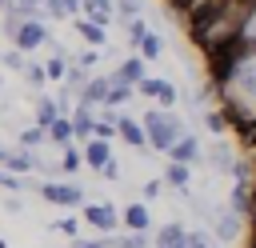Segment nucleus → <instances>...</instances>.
I'll list each match as a JSON object with an SVG mask.
<instances>
[{
	"label": "nucleus",
	"mask_w": 256,
	"mask_h": 248,
	"mask_svg": "<svg viewBox=\"0 0 256 248\" xmlns=\"http://www.w3.org/2000/svg\"><path fill=\"white\" fill-rule=\"evenodd\" d=\"M144 132H148V144H156V148H164V152H172V144L184 140L180 120H176L172 112H160V108H152V112L144 116Z\"/></svg>",
	"instance_id": "1"
},
{
	"label": "nucleus",
	"mask_w": 256,
	"mask_h": 248,
	"mask_svg": "<svg viewBox=\"0 0 256 248\" xmlns=\"http://www.w3.org/2000/svg\"><path fill=\"white\" fill-rule=\"evenodd\" d=\"M8 36L16 40V52H28V48H40V44L48 40V28H44L40 20H24V24L8 20Z\"/></svg>",
	"instance_id": "2"
},
{
	"label": "nucleus",
	"mask_w": 256,
	"mask_h": 248,
	"mask_svg": "<svg viewBox=\"0 0 256 248\" xmlns=\"http://www.w3.org/2000/svg\"><path fill=\"white\" fill-rule=\"evenodd\" d=\"M40 196H44L48 204H60V208L84 204V192H80L76 184H56V180H44V184H40Z\"/></svg>",
	"instance_id": "3"
},
{
	"label": "nucleus",
	"mask_w": 256,
	"mask_h": 248,
	"mask_svg": "<svg viewBox=\"0 0 256 248\" xmlns=\"http://www.w3.org/2000/svg\"><path fill=\"white\" fill-rule=\"evenodd\" d=\"M84 220H88L92 228H100V232H112V228L120 224V212H116L112 204H84Z\"/></svg>",
	"instance_id": "4"
},
{
	"label": "nucleus",
	"mask_w": 256,
	"mask_h": 248,
	"mask_svg": "<svg viewBox=\"0 0 256 248\" xmlns=\"http://www.w3.org/2000/svg\"><path fill=\"white\" fill-rule=\"evenodd\" d=\"M108 92H112V76H96V80H88L84 92H76V96H80L84 108H96V104H108Z\"/></svg>",
	"instance_id": "5"
},
{
	"label": "nucleus",
	"mask_w": 256,
	"mask_h": 248,
	"mask_svg": "<svg viewBox=\"0 0 256 248\" xmlns=\"http://www.w3.org/2000/svg\"><path fill=\"white\" fill-rule=\"evenodd\" d=\"M136 92H144V96L160 100L164 108H172V104H176V84H172V80H156V76H148V80H144Z\"/></svg>",
	"instance_id": "6"
},
{
	"label": "nucleus",
	"mask_w": 256,
	"mask_h": 248,
	"mask_svg": "<svg viewBox=\"0 0 256 248\" xmlns=\"http://www.w3.org/2000/svg\"><path fill=\"white\" fill-rule=\"evenodd\" d=\"M72 136H76V140H84V144H88V140H96V116H92V108H84V104H80V108L72 112Z\"/></svg>",
	"instance_id": "7"
},
{
	"label": "nucleus",
	"mask_w": 256,
	"mask_h": 248,
	"mask_svg": "<svg viewBox=\"0 0 256 248\" xmlns=\"http://www.w3.org/2000/svg\"><path fill=\"white\" fill-rule=\"evenodd\" d=\"M112 80H120V84H136V88H140V84L148 80V76H144V60H140V56H128V60L116 68Z\"/></svg>",
	"instance_id": "8"
},
{
	"label": "nucleus",
	"mask_w": 256,
	"mask_h": 248,
	"mask_svg": "<svg viewBox=\"0 0 256 248\" xmlns=\"http://www.w3.org/2000/svg\"><path fill=\"white\" fill-rule=\"evenodd\" d=\"M116 132H120V140H128L132 148H144V144H148V132H144V128H140V120H132V116H120Z\"/></svg>",
	"instance_id": "9"
},
{
	"label": "nucleus",
	"mask_w": 256,
	"mask_h": 248,
	"mask_svg": "<svg viewBox=\"0 0 256 248\" xmlns=\"http://www.w3.org/2000/svg\"><path fill=\"white\" fill-rule=\"evenodd\" d=\"M56 120H60V104H56V100H48V96H40V100H36V128H40V132H48Z\"/></svg>",
	"instance_id": "10"
},
{
	"label": "nucleus",
	"mask_w": 256,
	"mask_h": 248,
	"mask_svg": "<svg viewBox=\"0 0 256 248\" xmlns=\"http://www.w3.org/2000/svg\"><path fill=\"white\" fill-rule=\"evenodd\" d=\"M196 152H200V140H196V136H184V140L172 144L168 156H172V164H184V168H188V164L196 160Z\"/></svg>",
	"instance_id": "11"
},
{
	"label": "nucleus",
	"mask_w": 256,
	"mask_h": 248,
	"mask_svg": "<svg viewBox=\"0 0 256 248\" xmlns=\"http://www.w3.org/2000/svg\"><path fill=\"white\" fill-rule=\"evenodd\" d=\"M156 248H188V232L180 224H164L156 232Z\"/></svg>",
	"instance_id": "12"
},
{
	"label": "nucleus",
	"mask_w": 256,
	"mask_h": 248,
	"mask_svg": "<svg viewBox=\"0 0 256 248\" xmlns=\"http://www.w3.org/2000/svg\"><path fill=\"white\" fill-rule=\"evenodd\" d=\"M84 160H88L96 172H104V168L112 164V160H108V140H88V144H84Z\"/></svg>",
	"instance_id": "13"
},
{
	"label": "nucleus",
	"mask_w": 256,
	"mask_h": 248,
	"mask_svg": "<svg viewBox=\"0 0 256 248\" xmlns=\"http://www.w3.org/2000/svg\"><path fill=\"white\" fill-rule=\"evenodd\" d=\"M124 224H128L132 232H140V236H144V232H148V224H152V216H148V208H144V204H128V208H124Z\"/></svg>",
	"instance_id": "14"
},
{
	"label": "nucleus",
	"mask_w": 256,
	"mask_h": 248,
	"mask_svg": "<svg viewBox=\"0 0 256 248\" xmlns=\"http://www.w3.org/2000/svg\"><path fill=\"white\" fill-rule=\"evenodd\" d=\"M80 8L88 12L84 20H92V24H100V28H104V24L112 20V0H84Z\"/></svg>",
	"instance_id": "15"
},
{
	"label": "nucleus",
	"mask_w": 256,
	"mask_h": 248,
	"mask_svg": "<svg viewBox=\"0 0 256 248\" xmlns=\"http://www.w3.org/2000/svg\"><path fill=\"white\" fill-rule=\"evenodd\" d=\"M76 32H80L92 48H100V44L108 40V36H104V28H100V24H92V20H76Z\"/></svg>",
	"instance_id": "16"
},
{
	"label": "nucleus",
	"mask_w": 256,
	"mask_h": 248,
	"mask_svg": "<svg viewBox=\"0 0 256 248\" xmlns=\"http://www.w3.org/2000/svg\"><path fill=\"white\" fill-rule=\"evenodd\" d=\"M4 168H8V172H32V168H40V160H36L32 152H12Z\"/></svg>",
	"instance_id": "17"
},
{
	"label": "nucleus",
	"mask_w": 256,
	"mask_h": 248,
	"mask_svg": "<svg viewBox=\"0 0 256 248\" xmlns=\"http://www.w3.org/2000/svg\"><path fill=\"white\" fill-rule=\"evenodd\" d=\"M212 228H216V236H224V240H236V236H240V220H236V212H224Z\"/></svg>",
	"instance_id": "18"
},
{
	"label": "nucleus",
	"mask_w": 256,
	"mask_h": 248,
	"mask_svg": "<svg viewBox=\"0 0 256 248\" xmlns=\"http://www.w3.org/2000/svg\"><path fill=\"white\" fill-rule=\"evenodd\" d=\"M48 140H52V144H68V140H72V120L60 116V120L48 128Z\"/></svg>",
	"instance_id": "19"
},
{
	"label": "nucleus",
	"mask_w": 256,
	"mask_h": 248,
	"mask_svg": "<svg viewBox=\"0 0 256 248\" xmlns=\"http://www.w3.org/2000/svg\"><path fill=\"white\" fill-rule=\"evenodd\" d=\"M148 36H152V32H148V24H144V20H140V16H136V20H132V24H128V40H132V44H136V48H140V44H144V40H148Z\"/></svg>",
	"instance_id": "20"
},
{
	"label": "nucleus",
	"mask_w": 256,
	"mask_h": 248,
	"mask_svg": "<svg viewBox=\"0 0 256 248\" xmlns=\"http://www.w3.org/2000/svg\"><path fill=\"white\" fill-rule=\"evenodd\" d=\"M164 180H168V184H176V188H188V168H184V164H168Z\"/></svg>",
	"instance_id": "21"
},
{
	"label": "nucleus",
	"mask_w": 256,
	"mask_h": 248,
	"mask_svg": "<svg viewBox=\"0 0 256 248\" xmlns=\"http://www.w3.org/2000/svg\"><path fill=\"white\" fill-rule=\"evenodd\" d=\"M44 8H48V16H68V12H76L80 4H72V0H40Z\"/></svg>",
	"instance_id": "22"
},
{
	"label": "nucleus",
	"mask_w": 256,
	"mask_h": 248,
	"mask_svg": "<svg viewBox=\"0 0 256 248\" xmlns=\"http://www.w3.org/2000/svg\"><path fill=\"white\" fill-rule=\"evenodd\" d=\"M132 96V84H120V80H112V92H108V104H124Z\"/></svg>",
	"instance_id": "23"
},
{
	"label": "nucleus",
	"mask_w": 256,
	"mask_h": 248,
	"mask_svg": "<svg viewBox=\"0 0 256 248\" xmlns=\"http://www.w3.org/2000/svg\"><path fill=\"white\" fill-rule=\"evenodd\" d=\"M4 68H12V72H24V68H28V60H24V56L12 48V52H4Z\"/></svg>",
	"instance_id": "24"
},
{
	"label": "nucleus",
	"mask_w": 256,
	"mask_h": 248,
	"mask_svg": "<svg viewBox=\"0 0 256 248\" xmlns=\"http://www.w3.org/2000/svg\"><path fill=\"white\" fill-rule=\"evenodd\" d=\"M44 72H48L52 80H60V76H68V68H64V52H60L56 60H48V64H44Z\"/></svg>",
	"instance_id": "25"
},
{
	"label": "nucleus",
	"mask_w": 256,
	"mask_h": 248,
	"mask_svg": "<svg viewBox=\"0 0 256 248\" xmlns=\"http://www.w3.org/2000/svg\"><path fill=\"white\" fill-rule=\"evenodd\" d=\"M24 76H28V84H36V88H40V84L48 80V72H44L40 64H28V68H24Z\"/></svg>",
	"instance_id": "26"
},
{
	"label": "nucleus",
	"mask_w": 256,
	"mask_h": 248,
	"mask_svg": "<svg viewBox=\"0 0 256 248\" xmlns=\"http://www.w3.org/2000/svg\"><path fill=\"white\" fill-rule=\"evenodd\" d=\"M60 168H64V172H76V168H80V152H76V148H64V160H60Z\"/></svg>",
	"instance_id": "27"
},
{
	"label": "nucleus",
	"mask_w": 256,
	"mask_h": 248,
	"mask_svg": "<svg viewBox=\"0 0 256 248\" xmlns=\"http://www.w3.org/2000/svg\"><path fill=\"white\" fill-rule=\"evenodd\" d=\"M140 52H144L148 60H156V56H160V40H156V36H148V40L140 44Z\"/></svg>",
	"instance_id": "28"
},
{
	"label": "nucleus",
	"mask_w": 256,
	"mask_h": 248,
	"mask_svg": "<svg viewBox=\"0 0 256 248\" xmlns=\"http://www.w3.org/2000/svg\"><path fill=\"white\" fill-rule=\"evenodd\" d=\"M232 208H236V212H244V208H248V192H244L240 184L232 188Z\"/></svg>",
	"instance_id": "29"
},
{
	"label": "nucleus",
	"mask_w": 256,
	"mask_h": 248,
	"mask_svg": "<svg viewBox=\"0 0 256 248\" xmlns=\"http://www.w3.org/2000/svg\"><path fill=\"white\" fill-rule=\"evenodd\" d=\"M56 232H64V236H76V240H80V224H76V220H60V224H56Z\"/></svg>",
	"instance_id": "30"
},
{
	"label": "nucleus",
	"mask_w": 256,
	"mask_h": 248,
	"mask_svg": "<svg viewBox=\"0 0 256 248\" xmlns=\"http://www.w3.org/2000/svg\"><path fill=\"white\" fill-rule=\"evenodd\" d=\"M116 8H120L124 16H132V20H136V12H140V0H116Z\"/></svg>",
	"instance_id": "31"
},
{
	"label": "nucleus",
	"mask_w": 256,
	"mask_h": 248,
	"mask_svg": "<svg viewBox=\"0 0 256 248\" xmlns=\"http://www.w3.org/2000/svg\"><path fill=\"white\" fill-rule=\"evenodd\" d=\"M20 140H24V144H40V140H48V132H40V128H28Z\"/></svg>",
	"instance_id": "32"
},
{
	"label": "nucleus",
	"mask_w": 256,
	"mask_h": 248,
	"mask_svg": "<svg viewBox=\"0 0 256 248\" xmlns=\"http://www.w3.org/2000/svg\"><path fill=\"white\" fill-rule=\"evenodd\" d=\"M160 188H164V180H148V184H144V200H156Z\"/></svg>",
	"instance_id": "33"
},
{
	"label": "nucleus",
	"mask_w": 256,
	"mask_h": 248,
	"mask_svg": "<svg viewBox=\"0 0 256 248\" xmlns=\"http://www.w3.org/2000/svg\"><path fill=\"white\" fill-rule=\"evenodd\" d=\"M68 84H72V88L80 84V92H84V72H80V64H76V68H68Z\"/></svg>",
	"instance_id": "34"
},
{
	"label": "nucleus",
	"mask_w": 256,
	"mask_h": 248,
	"mask_svg": "<svg viewBox=\"0 0 256 248\" xmlns=\"http://www.w3.org/2000/svg\"><path fill=\"white\" fill-rule=\"evenodd\" d=\"M204 124H208V132H224V120H220L216 112H208V116H204Z\"/></svg>",
	"instance_id": "35"
},
{
	"label": "nucleus",
	"mask_w": 256,
	"mask_h": 248,
	"mask_svg": "<svg viewBox=\"0 0 256 248\" xmlns=\"http://www.w3.org/2000/svg\"><path fill=\"white\" fill-rule=\"evenodd\" d=\"M96 60H100V56H96V48H88V52H84V56H80V68H92V64H96Z\"/></svg>",
	"instance_id": "36"
},
{
	"label": "nucleus",
	"mask_w": 256,
	"mask_h": 248,
	"mask_svg": "<svg viewBox=\"0 0 256 248\" xmlns=\"http://www.w3.org/2000/svg\"><path fill=\"white\" fill-rule=\"evenodd\" d=\"M188 248H208V244H204V236H200V232H192V236H188Z\"/></svg>",
	"instance_id": "37"
},
{
	"label": "nucleus",
	"mask_w": 256,
	"mask_h": 248,
	"mask_svg": "<svg viewBox=\"0 0 256 248\" xmlns=\"http://www.w3.org/2000/svg\"><path fill=\"white\" fill-rule=\"evenodd\" d=\"M72 248H104V240H76Z\"/></svg>",
	"instance_id": "38"
},
{
	"label": "nucleus",
	"mask_w": 256,
	"mask_h": 248,
	"mask_svg": "<svg viewBox=\"0 0 256 248\" xmlns=\"http://www.w3.org/2000/svg\"><path fill=\"white\" fill-rule=\"evenodd\" d=\"M8 156H12V152H8V148H0V164H8Z\"/></svg>",
	"instance_id": "39"
},
{
	"label": "nucleus",
	"mask_w": 256,
	"mask_h": 248,
	"mask_svg": "<svg viewBox=\"0 0 256 248\" xmlns=\"http://www.w3.org/2000/svg\"><path fill=\"white\" fill-rule=\"evenodd\" d=\"M0 4H12V8H16V4H20V0H0Z\"/></svg>",
	"instance_id": "40"
},
{
	"label": "nucleus",
	"mask_w": 256,
	"mask_h": 248,
	"mask_svg": "<svg viewBox=\"0 0 256 248\" xmlns=\"http://www.w3.org/2000/svg\"><path fill=\"white\" fill-rule=\"evenodd\" d=\"M0 248H8V244H4V240H0Z\"/></svg>",
	"instance_id": "41"
}]
</instances>
